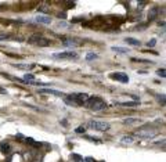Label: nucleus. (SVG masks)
<instances>
[{"instance_id":"29","label":"nucleus","mask_w":166,"mask_h":162,"mask_svg":"<svg viewBox=\"0 0 166 162\" xmlns=\"http://www.w3.org/2000/svg\"><path fill=\"white\" fill-rule=\"evenodd\" d=\"M58 18H60V20H65V18H67V14H65V13H60V14H58Z\"/></svg>"},{"instance_id":"4","label":"nucleus","mask_w":166,"mask_h":162,"mask_svg":"<svg viewBox=\"0 0 166 162\" xmlns=\"http://www.w3.org/2000/svg\"><path fill=\"white\" fill-rule=\"evenodd\" d=\"M71 96L76 105H83L89 100V94H86V93H78V94H71Z\"/></svg>"},{"instance_id":"18","label":"nucleus","mask_w":166,"mask_h":162,"mask_svg":"<svg viewBox=\"0 0 166 162\" xmlns=\"http://www.w3.org/2000/svg\"><path fill=\"white\" fill-rule=\"evenodd\" d=\"M33 79H35V76H33L32 74H25V75H24V80H25V82H29V83H31V82H33Z\"/></svg>"},{"instance_id":"7","label":"nucleus","mask_w":166,"mask_h":162,"mask_svg":"<svg viewBox=\"0 0 166 162\" xmlns=\"http://www.w3.org/2000/svg\"><path fill=\"white\" fill-rule=\"evenodd\" d=\"M63 45L64 46H68V47H78L80 45V42H78V40H75V39H68L65 38L63 40Z\"/></svg>"},{"instance_id":"15","label":"nucleus","mask_w":166,"mask_h":162,"mask_svg":"<svg viewBox=\"0 0 166 162\" xmlns=\"http://www.w3.org/2000/svg\"><path fill=\"white\" fill-rule=\"evenodd\" d=\"M157 16H158V8H157V7L151 8V10H150V14H148V18H150V21H151V20H154V18H155Z\"/></svg>"},{"instance_id":"9","label":"nucleus","mask_w":166,"mask_h":162,"mask_svg":"<svg viewBox=\"0 0 166 162\" xmlns=\"http://www.w3.org/2000/svg\"><path fill=\"white\" fill-rule=\"evenodd\" d=\"M35 20H36L38 22H40V24H50V22H51V18L47 17V16H38Z\"/></svg>"},{"instance_id":"1","label":"nucleus","mask_w":166,"mask_h":162,"mask_svg":"<svg viewBox=\"0 0 166 162\" xmlns=\"http://www.w3.org/2000/svg\"><path fill=\"white\" fill-rule=\"evenodd\" d=\"M85 105L93 111H103L107 108V103L103 101L100 97H89V100L85 103Z\"/></svg>"},{"instance_id":"21","label":"nucleus","mask_w":166,"mask_h":162,"mask_svg":"<svg viewBox=\"0 0 166 162\" xmlns=\"http://www.w3.org/2000/svg\"><path fill=\"white\" fill-rule=\"evenodd\" d=\"M25 141H26V143H29V144H32V146H36V147L40 146L39 143H36V141L32 139V137H26V139H25Z\"/></svg>"},{"instance_id":"8","label":"nucleus","mask_w":166,"mask_h":162,"mask_svg":"<svg viewBox=\"0 0 166 162\" xmlns=\"http://www.w3.org/2000/svg\"><path fill=\"white\" fill-rule=\"evenodd\" d=\"M136 141V139L133 136H123L122 139H120V143L122 144H133Z\"/></svg>"},{"instance_id":"33","label":"nucleus","mask_w":166,"mask_h":162,"mask_svg":"<svg viewBox=\"0 0 166 162\" xmlns=\"http://www.w3.org/2000/svg\"><path fill=\"white\" fill-rule=\"evenodd\" d=\"M101 162H105V161H101Z\"/></svg>"},{"instance_id":"24","label":"nucleus","mask_w":166,"mask_h":162,"mask_svg":"<svg viewBox=\"0 0 166 162\" xmlns=\"http://www.w3.org/2000/svg\"><path fill=\"white\" fill-rule=\"evenodd\" d=\"M75 132H76V133H85V132H86V128L82 125V126H79V128H76V130Z\"/></svg>"},{"instance_id":"28","label":"nucleus","mask_w":166,"mask_h":162,"mask_svg":"<svg viewBox=\"0 0 166 162\" xmlns=\"http://www.w3.org/2000/svg\"><path fill=\"white\" fill-rule=\"evenodd\" d=\"M155 45H157V40H155V39H152V40H151V42H148V47H152V46H155Z\"/></svg>"},{"instance_id":"16","label":"nucleus","mask_w":166,"mask_h":162,"mask_svg":"<svg viewBox=\"0 0 166 162\" xmlns=\"http://www.w3.org/2000/svg\"><path fill=\"white\" fill-rule=\"evenodd\" d=\"M118 105H122V107H136V105H138V101H132V103H118Z\"/></svg>"},{"instance_id":"14","label":"nucleus","mask_w":166,"mask_h":162,"mask_svg":"<svg viewBox=\"0 0 166 162\" xmlns=\"http://www.w3.org/2000/svg\"><path fill=\"white\" fill-rule=\"evenodd\" d=\"M123 124H126V125H136V124H140V119H134V118H126V119H123Z\"/></svg>"},{"instance_id":"19","label":"nucleus","mask_w":166,"mask_h":162,"mask_svg":"<svg viewBox=\"0 0 166 162\" xmlns=\"http://www.w3.org/2000/svg\"><path fill=\"white\" fill-rule=\"evenodd\" d=\"M14 67H17V68H22V70H31L33 65H26V64H14Z\"/></svg>"},{"instance_id":"2","label":"nucleus","mask_w":166,"mask_h":162,"mask_svg":"<svg viewBox=\"0 0 166 162\" xmlns=\"http://www.w3.org/2000/svg\"><path fill=\"white\" fill-rule=\"evenodd\" d=\"M157 134H158V132L155 130V129H152V128H142V129L136 132V136L142 137V139H152Z\"/></svg>"},{"instance_id":"26","label":"nucleus","mask_w":166,"mask_h":162,"mask_svg":"<svg viewBox=\"0 0 166 162\" xmlns=\"http://www.w3.org/2000/svg\"><path fill=\"white\" fill-rule=\"evenodd\" d=\"M39 11H42V13H47L48 7H46V6H39Z\"/></svg>"},{"instance_id":"6","label":"nucleus","mask_w":166,"mask_h":162,"mask_svg":"<svg viewBox=\"0 0 166 162\" xmlns=\"http://www.w3.org/2000/svg\"><path fill=\"white\" fill-rule=\"evenodd\" d=\"M54 57L55 58H78V54L75 53V51H72V50H69V51L54 54Z\"/></svg>"},{"instance_id":"10","label":"nucleus","mask_w":166,"mask_h":162,"mask_svg":"<svg viewBox=\"0 0 166 162\" xmlns=\"http://www.w3.org/2000/svg\"><path fill=\"white\" fill-rule=\"evenodd\" d=\"M10 150H11V147H10L8 143H1V144H0V151H1L3 154L7 155L8 153H10Z\"/></svg>"},{"instance_id":"13","label":"nucleus","mask_w":166,"mask_h":162,"mask_svg":"<svg viewBox=\"0 0 166 162\" xmlns=\"http://www.w3.org/2000/svg\"><path fill=\"white\" fill-rule=\"evenodd\" d=\"M125 42H126L127 45H132V46H140V40L133 39V38H126L125 39Z\"/></svg>"},{"instance_id":"31","label":"nucleus","mask_w":166,"mask_h":162,"mask_svg":"<svg viewBox=\"0 0 166 162\" xmlns=\"http://www.w3.org/2000/svg\"><path fill=\"white\" fill-rule=\"evenodd\" d=\"M75 7V3H69V4H68V8H73Z\"/></svg>"},{"instance_id":"3","label":"nucleus","mask_w":166,"mask_h":162,"mask_svg":"<svg viewBox=\"0 0 166 162\" xmlns=\"http://www.w3.org/2000/svg\"><path fill=\"white\" fill-rule=\"evenodd\" d=\"M87 126L91 128V129H94V130H101V132L110 129V124L101 122V121H89V122H87Z\"/></svg>"},{"instance_id":"5","label":"nucleus","mask_w":166,"mask_h":162,"mask_svg":"<svg viewBox=\"0 0 166 162\" xmlns=\"http://www.w3.org/2000/svg\"><path fill=\"white\" fill-rule=\"evenodd\" d=\"M111 79H115V80H119L122 83H127L129 82V76L123 72H116V74H111Z\"/></svg>"},{"instance_id":"17","label":"nucleus","mask_w":166,"mask_h":162,"mask_svg":"<svg viewBox=\"0 0 166 162\" xmlns=\"http://www.w3.org/2000/svg\"><path fill=\"white\" fill-rule=\"evenodd\" d=\"M112 50H114V51H116V53H123V54L129 53V50H127V49H123V47H116V46H114V47H112Z\"/></svg>"},{"instance_id":"27","label":"nucleus","mask_w":166,"mask_h":162,"mask_svg":"<svg viewBox=\"0 0 166 162\" xmlns=\"http://www.w3.org/2000/svg\"><path fill=\"white\" fill-rule=\"evenodd\" d=\"M8 38L7 33H3V32H0V40H6Z\"/></svg>"},{"instance_id":"25","label":"nucleus","mask_w":166,"mask_h":162,"mask_svg":"<svg viewBox=\"0 0 166 162\" xmlns=\"http://www.w3.org/2000/svg\"><path fill=\"white\" fill-rule=\"evenodd\" d=\"M158 100L162 103V105H165V94H158Z\"/></svg>"},{"instance_id":"30","label":"nucleus","mask_w":166,"mask_h":162,"mask_svg":"<svg viewBox=\"0 0 166 162\" xmlns=\"http://www.w3.org/2000/svg\"><path fill=\"white\" fill-rule=\"evenodd\" d=\"M83 161H86V162H95L94 159H93V158H91V157H87L86 159H83Z\"/></svg>"},{"instance_id":"20","label":"nucleus","mask_w":166,"mask_h":162,"mask_svg":"<svg viewBox=\"0 0 166 162\" xmlns=\"http://www.w3.org/2000/svg\"><path fill=\"white\" fill-rule=\"evenodd\" d=\"M97 57H98V55H97L95 53H89L86 55V60H87V61H91V60H95Z\"/></svg>"},{"instance_id":"11","label":"nucleus","mask_w":166,"mask_h":162,"mask_svg":"<svg viewBox=\"0 0 166 162\" xmlns=\"http://www.w3.org/2000/svg\"><path fill=\"white\" fill-rule=\"evenodd\" d=\"M40 93H48V94H54V96H61L63 93L58 90H53V89H40Z\"/></svg>"},{"instance_id":"32","label":"nucleus","mask_w":166,"mask_h":162,"mask_svg":"<svg viewBox=\"0 0 166 162\" xmlns=\"http://www.w3.org/2000/svg\"><path fill=\"white\" fill-rule=\"evenodd\" d=\"M7 162H11V158H8V159H7Z\"/></svg>"},{"instance_id":"22","label":"nucleus","mask_w":166,"mask_h":162,"mask_svg":"<svg viewBox=\"0 0 166 162\" xmlns=\"http://www.w3.org/2000/svg\"><path fill=\"white\" fill-rule=\"evenodd\" d=\"M71 157H72V159H75V162H83V158L78 154H72Z\"/></svg>"},{"instance_id":"23","label":"nucleus","mask_w":166,"mask_h":162,"mask_svg":"<svg viewBox=\"0 0 166 162\" xmlns=\"http://www.w3.org/2000/svg\"><path fill=\"white\" fill-rule=\"evenodd\" d=\"M157 74H158V75H159L161 78H165V76H166V71H165V68H162V70H158V71H157Z\"/></svg>"},{"instance_id":"12","label":"nucleus","mask_w":166,"mask_h":162,"mask_svg":"<svg viewBox=\"0 0 166 162\" xmlns=\"http://www.w3.org/2000/svg\"><path fill=\"white\" fill-rule=\"evenodd\" d=\"M38 46H40V47H46V46H48L50 45V40L48 39H46V38H40L39 40H38V43H36Z\"/></svg>"}]
</instances>
